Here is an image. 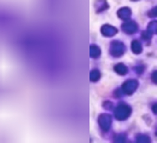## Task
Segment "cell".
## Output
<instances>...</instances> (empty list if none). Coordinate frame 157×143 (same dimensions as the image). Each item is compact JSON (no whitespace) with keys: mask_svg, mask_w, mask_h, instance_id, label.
<instances>
[{"mask_svg":"<svg viewBox=\"0 0 157 143\" xmlns=\"http://www.w3.org/2000/svg\"><path fill=\"white\" fill-rule=\"evenodd\" d=\"M131 113H132L131 107H128L127 104H120L115 109V118L118 120H126L129 118Z\"/></svg>","mask_w":157,"mask_h":143,"instance_id":"6da1fadb","label":"cell"},{"mask_svg":"<svg viewBox=\"0 0 157 143\" xmlns=\"http://www.w3.org/2000/svg\"><path fill=\"white\" fill-rule=\"evenodd\" d=\"M126 51V47L121 42V41H114L111 45H110V54L115 57H120L124 54Z\"/></svg>","mask_w":157,"mask_h":143,"instance_id":"7a4b0ae2","label":"cell"},{"mask_svg":"<svg viewBox=\"0 0 157 143\" xmlns=\"http://www.w3.org/2000/svg\"><path fill=\"white\" fill-rule=\"evenodd\" d=\"M138 89V81L137 80H127L122 85V91L126 95H132L134 93V91Z\"/></svg>","mask_w":157,"mask_h":143,"instance_id":"3957f363","label":"cell"},{"mask_svg":"<svg viewBox=\"0 0 157 143\" xmlns=\"http://www.w3.org/2000/svg\"><path fill=\"white\" fill-rule=\"evenodd\" d=\"M98 123L99 126L104 130V131H108L111 126V117L109 114H100L98 118Z\"/></svg>","mask_w":157,"mask_h":143,"instance_id":"277c9868","label":"cell"},{"mask_svg":"<svg viewBox=\"0 0 157 143\" xmlns=\"http://www.w3.org/2000/svg\"><path fill=\"white\" fill-rule=\"evenodd\" d=\"M122 30L127 34H133L138 30V26L134 21H127L122 24Z\"/></svg>","mask_w":157,"mask_h":143,"instance_id":"5b68a950","label":"cell"},{"mask_svg":"<svg viewBox=\"0 0 157 143\" xmlns=\"http://www.w3.org/2000/svg\"><path fill=\"white\" fill-rule=\"evenodd\" d=\"M100 30H101V34L104 37H113V35H115L117 33V29L115 27H113V26H109V24H104Z\"/></svg>","mask_w":157,"mask_h":143,"instance_id":"8992f818","label":"cell"},{"mask_svg":"<svg viewBox=\"0 0 157 143\" xmlns=\"http://www.w3.org/2000/svg\"><path fill=\"white\" fill-rule=\"evenodd\" d=\"M131 10L128 9V7H122V9H120L117 11V16L121 18V20H124V21H128L131 18Z\"/></svg>","mask_w":157,"mask_h":143,"instance_id":"52a82bcc","label":"cell"},{"mask_svg":"<svg viewBox=\"0 0 157 143\" xmlns=\"http://www.w3.org/2000/svg\"><path fill=\"white\" fill-rule=\"evenodd\" d=\"M100 49H99L97 45H91L90 46V56L92 57V58H98L99 56H100Z\"/></svg>","mask_w":157,"mask_h":143,"instance_id":"ba28073f","label":"cell"},{"mask_svg":"<svg viewBox=\"0 0 157 143\" xmlns=\"http://www.w3.org/2000/svg\"><path fill=\"white\" fill-rule=\"evenodd\" d=\"M115 72L117 73L118 75H126V74H127V72H128V69H127V67H126L124 64L118 63V64L115 66Z\"/></svg>","mask_w":157,"mask_h":143,"instance_id":"9c48e42d","label":"cell"},{"mask_svg":"<svg viewBox=\"0 0 157 143\" xmlns=\"http://www.w3.org/2000/svg\"><path fill=\"white\" fill-rule=\"evenodd\" d=\"M132 51L138 55V54H140L141 51H143V46H141V44H140V41L138 40H134L132 42Z\"/></svg>","mask_w":157,"mask_h":143,"instance_id":"30bf717a","label":"cell"},{"mask_svg":"<svg viewBox=\"0 0 157 143\" xmlns=\"http://www.w3.org/2000/svg\"><path fill=\"white\" fill-rule=\"evenodd\" d=\"M99 79H100V73H99V70H97V69L91 70V74H90V80H91L92 82H96V81H98Z\"/></svg>","mask_w":157,"mask_h":143,"instance_id":"8fae6325","label":"cell"},{"mask_svg":"<svg viewBox=\"0 0 157 143\" xmlns=\"http://www.w3.org/2000/svg\"><path fill=\"white\" fill-rule=\"evenodd\" d=\"M147 30L151 33V34H157V21H154L149 24L147 27Z\"/></svg>","mask_w":157,"mask_h":143,"instance_id":"7c38bea8","label":"cell"},{"mask_svg":"<svg viewBox=\"0 0 157 143\" xmlns=\"http://www.w3.org/2000/svg\"><path fill=\"white\" fill-rule=\"evenodd\" d=\"M137 142H150V138L147 136H144V135H138L137 136Z\"/></svg>","mask_w":157,"mask_h":143,"instance_id":"4fadbf2b","label":"cell"},{"mask_svg":"<svg viewBox=\"0 0 157 143\" xmlns=\"http://www.w3.org/2000/svg\"><path fill=\"white\" fill-rule=\"evenodd\" d=\"M149 16L150 17H157V6L155 9H152V10L149 11Z\"/></svg>","mask_w":157,"mask_h":143,"instance_id":"5bb4252c","label":"cell"},{"mask_svg":"<svg viewBox=\"0 0 157 143\" xmlns=\"http://www.w3.org/2000/svg\"><path fill=\"white\" fill-rule=\"evenodd\" d=\"M141 35H143L144 39H150V38H151V33H150L149 30H147V32H144Z\"/></svg>","mask_w":157,"mask_h":143,"instance_id":"9a60e30c","label":"cell"},{"mask_svg":"<svg viewBox=\"0 0 157 143\" xmlns=\"http://www.w3.org/2000/svg\"><path fill=\"white\" fill-rule=\"evenodd\" d=\"M152 80H154V82L155 84H157V70L152 74Z\"/></svg>","mask_w":157,"mask_h":143,"instance_id":"2e32d148","label":"cell"},{"mask_svg":"<svg viewBox=\"0 0 157 143\" xmlns=\"http://www.w3.org/2000/svg\"><path fill=\"white\" fill-rule=\"evenodd\" d=\"M152 110H154V113L157 115V103L156 104H154V107H152Z\"/></svg>","mask_w":157,"mask_h":143,"instance_id":"e0dca14e","label":"cell"},{"mask_svg":"<svg viewBox=\"0 0 157 143\" xmlns=\"http://www.w3.org/2000/svg\"><path fill=\"white\" fill-rule=\"evenodd\" d=\"M156 136H157V130H156Z\"/></svg>","mask_w":157,"mask_h":143,"instance_id":"ac0fdd59","label":"cell"},{"mask_svg":"<svg viewBox=\"0 0 157 143\" xmlns=\"http://www.w3.org/2000/svg\"><path fill=\"white\" fill-rule=\"evenodd\" d=\"M134 1H137V0H134Z\"/></svg>","mask_w":157,"mask_h":143,"instance_id":"d6986e66","label":"cell"}]
</instances>
